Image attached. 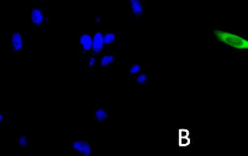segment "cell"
Wrapping results in <instances>:
<instances>
[{
    "instance_id": "cell-1",
    "label": "cell",
    "mask_w": 248,
    "mask_h": 156,
    "mask_svg": "<svg viewBox=\"0 0 248 156\" xmlns=\"http://www.w3.org/2000/svg\"><path fill=\"white\" fill-rule=\"evenodd\" d=\"M216 38L222 43L227 44V45L232 46V47L237 48V50H248V40L247 39L241 38V36L236 35V34L228 33V31H213Z\"/></svg>"
},
{
    "instance_id": "cell-2",
    "label": "cell",
    "mask_w": 248,
    "mask_h": 156,
    "mask_svg": "<svg viewBox=\"0 0 248 156\" xmlns=\"http://www.w3.org/2000/svg\"><path fill=\"white\" fill-rule=\"evenodd\" d=\"M73 148H74L77 152H79L80 154H82L84 156L91 155V147H90L89 143H86V142L78 140V142L73 143Z\"/></svg>"
},
{
    "instance_id": "cell-3",
    "label": "cell",
    "mask_w": 248,
    "mask_h": 156,
    "mask_svg": "<svg viewBox=\"0 0 248 156\" xmlns=\"http://www.w3.org/2000/svg\"><path fill=\"white\" fill-rule=\"evenodd\" d=\"M104 46V35L102 33H96L93 36V44H92V50L96 53L101 52Z\"/></svg>"
},
{
    "instance_id": "cell-4",
    "label": "cell",
    "mask_w": 248,
    "mask_h": 156,
    "mask_svg": "<svg viewBox=\"0 0 248 156\" xmlns=\"http://www.w3.org/2000/svg\"><path fill=\"white\" fill-rule=\"evenodd\" d=\"M80 43H81L82 47H84L85 51H89L92 48V44H93V38L89 35V34H84L80 38Z\"/></svg>"
},
{
    "instance_id": "cell-5",
    "label": "cell",
    "mask_w": 248,
    "mask_h": 156,
    "mask_svg": "<svg viewBox=\"0 0 248 156\" xmlns=\"http://www.w3.org/2000/svg\"><path fill=\"white\" fill-rule=\"evenodd\" d=\"M131 1V7H132L133 14L137 17H140L143 14V5L140 0H130Z\"/></svg>"
},
{
    "instance_id": "cell-6",
    "label": "cell",
    "mask_w": 248,
    "mask_h": 156,
    "mask_svg": "<svg viewBox=\"0 0 248 156\" xmlns=\"http://www.w3.org/2000/svg\"><path fill=\"white\" fill-rule=\"evenodd\" d=\"M31 21H33L34 24H41L44 21V15L43 12L40 11L39 9H34L33 11H31Z\"/></svg>"
},
{
    "instance_id": "cell-7",
    "label": "cell",
    "mask_w": 248,
    "mask_h": 156,
    "mask_svg": "<svg viewBox=\"0 0 248 156\" xmlns=\"http://www.w3.org/2000/svg\"><path fill=\"white\" fill-rule=\"evenodd\" d=\"M22 44H23V41H22L21 34L15 33L14 35H12V46H14V50H16V51L21 50Z\"/></svg>"
},
{
    "instance_id": "cell-8",
    "label": "cell",
    "mask_w": 248,
    "mask_h": 156,
    "mask_svg": "<svg viewBox=\"0 0 248 156\" xmlns=\"http://www.w3.org/2000/svg\"><path fill=\"white\" fill-rule=\"evenodd\" d=\"M114 62V57L111 55H107V56H103V57H102V60H101V64L103 65H109V64H111V63Z\"/></svg>"
},
{
    "instance_id": "cell-9",
    "label": "cell",
    "mask_w": 248,
    "mask_h": 156,
    "mask_svg": "<svg viewBox=\"0 0 248 156\" xmlns=\"http://www.w3.org/2000/svg\"><path fill=\"white\" fill-rule=\"evenodd\" d=\"M115 41V34L114 33H107L104 35V44L108 45V44H113Z\"/></svg>"
},
{
    "instance_id": "cell-10",
    "label": "cell",
    "mask_w": 248,
    "mask_h": 156,
    "mask_svg": "<svg viewBox=\"0 0 248 156\" xmlns=\"http://www.w3.org/2000/svg\"><path fill=\"white\" fill-rule=\"evenodd\" d=\"M107 118H108V115H107V113L103 110V109H98V110L96 111V119L98 121H103L104 119Z\"/></svg>"
},
{
    "instance_id": "cell-11",
    "label": "cell",
    "mask_w": 248,
    "mask_h": 156,
    "mask_svg": "<svg viewBox=\"0 0 248 156\" xmlns=\"http://www.w3.org/2000/svg\"><path fill=\"white\" fill-rule=\"evenodd\" d=\"M140 70V67L138 64H136V65H133L132 68H131L130 73H131V74H135V73H138Z\"/></svg>"
},
{
    "instance_id": "cell-12",
    "label": "cell",
    "mask_w": 248,
    "mask_h": 156,
    "mask_svg": "<svg viewBox=\"0 0 248 156\" xmlns=\"http://www.w3.org/2000/svg\"><path fill=\"white\" fill-rule=\"evenodd\" d=\"M137 81L140 82V84H143V82H145L147 81V75H140V77H138V79H137Z\"/></svg>"
},
{
    "instance_id": "cell-13",
    "label": "cell",
    "mask_w": 248,
    "mask_h": 156,
    "mask_svg": "<svg viewBox=\"0 0 248 156\" xmlns=\"http://www.w3.org/2000/svg\"><path fill=\"white\" fill-rule=\"evenodd\" d=\"M19 145H22V147H26L27 145V138L24 137V136H22V137L19 138Z\"/></svg>"
},
{
    "instance_id": "cell-14",
    "label": "cell",
    "mask_w": 248,
    "mask_h": 156,
    "mask_svg": "<svg viewBox=\"0 0 248 156\" xmlns=\"http://www.w3.org/2000/svg\"><path fill=\"white\" fill-rule=\"evenodd\" d=\"M93 64H94V58L92 57L91 61H90V65H91V67H92V65H93Z\"/></svg>"
},
{
    "instance_id": "cell-15",
    "label": "cell",
    "mask_w": 248,
    "mask_h": 156,
    "mask_svg": "<svg viewBox=\"0 0 248 156\" xmlns=\"http://www.w3.org/2000/svg\"><path fill=\"white\" fill-rule=\"evenodd\" d=\"M2 121V116H1V114H0V123H1Z\"/></svg>"
}]
</instances>
